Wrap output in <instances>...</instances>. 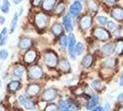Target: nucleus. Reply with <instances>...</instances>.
Listing matches in <instances>:
<instances>
[{
  "instance_id": "nucleus-10",
  "label": "nucleus",
  "mask_w": 123,
  "mask_h": 111,
  "mask_svg": "<svg viewBox=\"0 0 123 111\" xmlns=\"http://www.w3.org/2000/svg\"><path fill=\"white\" fill-rule=\"evenodd\" d=\"M92 23V19L91 18L90 15H84L82 18H80V27L83 30V31H86L88 30Z\"/></svg>"
},
{
  "instance_id": "nucleus-42",
  "label": "nucleus",
  "mask_w": 123,
  "mask_h": 111,
  "mask_svg": "<svg viewBox=\"0 0 123 111\" xmlns=\"http://www.w3.org/2000/svg\"><path fill=\"white\" fill-rule=\"evenodd\" d=\"M119 85L120 86H123V72L120 76V79H119Z\"/></svg>"
},
{
  "instance_id": "nucleus-33",
  "label": "nucleus",
  "mask_w": 123,
  "mask_h": 111,
  "mask_svg": "<svg viewBox=\"0 0 123 111\" xmlns=\"http://www.w3.org/2000/svg\"><path fill=\"white\" fill-rule=\"evenodd\" d=\"M59 43L61 44V46L66 47V45L68 44V37L65 36V35H62L61 38H60V41H59Z\"/></svg>"
},
{
  "instance_id": "nucleus-29",
  "label": "nucleus",
  "mask_w": 123,
  "mask_h": 111,
  "mask_svg": "<svg viewBox=\"0 0 123 111\" xmlns=\"http://www.w3.org/2000/svg\"><path fill=\"white\" fill-rule=\"evenodd\" d=\"M43 111H60V109H59L58 105H56L55 103H50L45 105Z\"/></svg>"
},
{
  "instance_id": "nucleus-18",
  "label": "nucleus",
  "mask_w": 123,
  "mask_h": 111,
  "mask_svg": "<svg viewBox=\"0 0 123 111\" xmlns=\"http://www.w3.org/2000/svg\"><path fill=\"white\" fill-rule=\"evenodd\" d=\"M55 5V0H43L42 3V8L44 11L49 12L51 11Z\"/></svg>"
},
{
  "instance_id": "nucleus-13",
  "label": "nucleus",
  "mask_w": 123,
  "mask_h": 111,
  "mask_svg": "<svg viewBox=\"0 0 123 111\" xmlns=\"http://www.w3.org/2000/svg\"><path fill=\"white\" fill-rule=\"evenodd\" d=\"M32 45V41L28 37H22L18 42V47L20 49H29Z\"/></svg>"
},
{
  "instance_id": "nucleus-43",
  "label": "nucleus",
  "mask_w": 123,
  "mask_h": 111,
  "mask_svg": "<svg viewBox=\"0 0 123 111\" xmlns=\"http://www.w3.org/2000/svg\"><path fill=\"white\" fill-rule=\"evenodd\" d=\"M106 3H108V4H113V3H115L117 0H105Z\"/></svg>"
},
{
  "instance_id": "nucleus-1",
  "label": "nucleus",
  "mask_w": 123,
  "mask_h": 111,
  "mask_svg": "<svg viewBox=\"0 0 123 111\" xmlns=\"http://www.w3.org/2000/svg\"><path fill=\"white\" fill-rule=\"evenodd\" d=\"M58 96V91L54 87H50L45 89L41 95V98L43 102L48 103V102H54Z\"/></svg>"
},
{
  "instance_id": "nucleus-6",
  "label": "nucleus",
  "mask_w": 123,
  "mask_h": 111,
  "mask_svg": "<svg viewBox=\"0 0 123 111\" xmlns=\"http://www.w3.org/2000/svg\"><path fill=\"white\" fill-rule=\"evenodd\" d=\"M93 35L102 42H105L110 39V33L108 32V31H106L105 29L102 28V27L95 28L93 30Z\"/></svg>"
},
{
  "instance_id": "nucleus-34",
  "label": "nucleus",
  "mask_w": 123,
  "mask_h": 111,
  "mask_svg": "<svg viewBox=\"0 0 123 111\" xmlns=\"http://www.w3.org/2000/svg\"><path fill=\"white\" fill-rule=\"evenodd\" d=\"M97 21L101 25H105V23H107V18L105 16H98L97 17Z\"/></svg>"
},
{
  "instance_id": "nucleus-24",
  "label": "nucleus",
  "mask_w": 123,
  "mask_h": 111,
  "mask_svg": "<svg viewBox=\"0 0 123 111\" xmlns=\"http://www.w3.org/2000/svg\"><path fill=\"white\" fill-rule=\"evenodd\" d=\"M116 58H114V57H109V58H107V59H105V61L103 62V66L105 67V68H113V67H115V65H116Z\"/></svg>"
},
{
  "instance_id": "nucleus-16",
  "label": "nucleus",
  "mask_w": 123,
  "mask_h": 111,
  "mask_svg": "<svg viewBox=\"0 0 123 111\" xmlns=\"http://www.w3.org/2000/svg\"><path fill=\"white\" fill-rule=\"evenodd\" d=\"M111 16L116 20H123V8L119 6L113 8L111 12Z\"/></svg>"
},
{
  "instance_id": "nucleus-44",
  "label": "nucleus",
  "mask_w": 123,
  "mask_h": 111,
  "mask_svg": "<svg viewBox=\"0 0 123 111\" xmlns=\"http://www.w3.org/2000/svg\"><path fill=\"white\" fill-rule=\"evenodd\" d=\"M4 21H5V18H3V17H0V24H3Z\"/></svg>"
},
{
  "instance_id": "nucleus-22",
  "label": "nucleus",
  "mask_w": 123,
  "mask_h": 111,
  "mask_svg": "<svg viewBox=\"0 0 123 111\" xmlns=\"http://www.w3.org/2000/svg\"><path fill=\"white\" fill-rule=\"evenodd\" d=\"M51 30H52V32L55 34V36H60V35H62L63 31H64L62 25L60 23H58V22L54 23L53 26H52V28H51Z\"/></svg>"
},
{
  "instance_id": "nucleus-12",
  "label": "nucleus",
  "mask_w": 123,
  "mask_h": 111,
  "mask_svg": "<svg viewBox=\"0 0 123 111\" xmlns=\"http://www.w3.org/2000/svg\"><path fill=\"white\" fill-rule=\"evenodd\" d=\"M81 8H82V6H81L80 1H75L69 7V13L72 16H77L81 11Z\"/></svg>"
},
{
  "instance_id": "nucleus-23",
  "label": "nucleus",
  "mask_w": 123,
  "mask_h": 111,
  "mask_svg": "<svg viewBox=\"0 0 123 111\" xmlns=\"http://www.w3.org/2000/svg\"><path fill=\"white\" fill-rule=\"evenodd\" d=\"M91 86L92 88L94 90V91H96V92H101L102 90H103V83L98 80H93L91 82Z\"/></svg>"
},
{
  "instance_id": "nucleus-41",
  "label": "nucleus",
  "mask_w": 123,
  "mask_h": 111,
  "mask_svg": "<svg viewBox=\"0 0 123 111\" xmlns=\"http://www.w3.org/2000/svg\"><path fill=\"white\" fill-rule=\"evenodd\" d=\"M0 111H7L6 105H4L2 103H0Z\"/></svg>"
},
{
  "instance_id": "nucleus-3",
  "label": "nucleus",
  "mask_w": 123,
  "mask_h": 111,
  "mask_svg": "<svg viewBox=\"0 0 123 111\" xmlns=\"http://www.w3.org/2000/svg\"><path fill=\"white\" fill-rule=\"evenodd\" d=\"M18 102L21 106H23L25 109L30 111H33L36 109L37 104L32 101L30 97H28L27 95H24V94H21L18 96Z\"/></svg>"
},
{
  "instance_id": "nucleus-37",
  "label": "nucleus",
  "mask_w": 123,
  "mask_h": 111,
  "mask_svg": "<svg viewBox=\"0 0 123 111\" xmlns=\"http://www.w3.org/2000/svg\"><path fill=\"white\" fill-rule=\"evenodd\" d=\"M104 111H111V106L109 103H105L104 106Z\"/></svg>"
},
{
  "instance_id": "nucleus-4",
  "label": "nucleus",
  "mask_w": 123,
  "mask_h": 111,
  "mask_svg": "<svg viewBox=\"0 0 123 111\" xmlns=\"http://www.w3.org/2000/svg\"><path fill=\"white\" fill-rule=\"evenodd\" d=\"M43 77V68L39 65H33L28 70V79L30 80H41Z\"/></svg>"
},
{
  "instance_id": "nucleus-7",
  "label": "nucleus",
  "mask_w": 123,
  "mask_h": 111,
  "mask_svg": "<svg viewBox=\"0 0 123 111\" xmlns=\"http://www.w3.org/2000/svg\"><path fill=\"white\" fill-rule=\"evenodd\" d=\"M40 91H41V86L38 83H31L26 87V90H25L26 94L30 97L36 96L37 94L40 92Z\"/></svg>"
},
{
  "instance_id": "nucleus-49",
  "label": "nucleus",
  "mask_w": 123,
  "mask_h": 111,
  "mask_svg": "<svg viewBox=\"0 0 123 111\" xmlns=\"http://www.w3.org/2000/svg\"><path fill=\"white\" fill-rule=\"evenodd\" d=\"M75 1H81V0H75Z\"/></svg>"
},
{
  "instance_id": "nucleus-26",
  "label": "nucleus",
  "mask_w": 123,
  "mask_h": 111,
  "mask_svg": "<svg viewBox=\"0 0 123 111\" xmlns=\"http://www.w3.org/2000/svg\"><path fill=\"white\" fill-rule=\"evenodd\" d=\"M6 39H7V30L6 28H4L0 33V45H4L6 43Z\"/></svg>"
},
{
  "instance_id": "nucleus-46",
  "label": "nucleus",
  "mask_w": 123,
  "mask_h": 111,
  "mask_svg": "<svg viewBox=\"0 0 123 111\" xmlns=\"http://www.w3.org/2000/svg\"><path fill=\"white\" fill-rule=\"evenodd\" d=\"M117 111H123V105L119 106V107H118V110H117Z\"/></svg>"
},
{
  "instance_id": "nucleus-2",
  "label": "nucleus",
  "mask_w": 123,
  "mask_h": 111,
  "mask_svg": "<svg viewBox=\"0 0 123 111\" xmlns=\"http://www.w3.org/2000/svg\"><path fill=\"white\" fill-rule=\"evenodd\" d=\"M58 56L54 51H48L44 54V64L50 68H55L58 65Z\"/></svg>"
},
{
  "instance_id": "nucleus-48",
  "label": "nucleus",
  "mask_w": 123,
  "mask_h": 111,
  "mask_svg": "<svg viewBox=\"0 0 123 111\" xmlns=\"http://www.w3.org/2000/svg\"><path fill=\"white\" fill-rule=\"evenodd\" d=\"M60 111H73V110H60Z\"/></svg>"
},
{
  "instance_id": "nucleus-35",
  "label": "nucleus",
  "mask_w": 123,
  "mask_h": 111,
  "mask_svg": "<svg viewBox=\"0 0 123 111\" xmlns=\"http://www.w3.org/2000/svg\"><path fill=\"white\" fill-rule=\"evenodd\" d=\"M8 56V52L5 49H2L0 50V60H4L6 59Z\"/></svg>"
},
{
  "instance_id": "nucleus-14",
  "label": "nucleus",
  "mask_w": 123,
  "mask_h": 111,
  "mask_svg": "<svg viewBox=\"0 0 123 111\" xmlns=\"http://www.w3.org/2000/svg\"><path fill=\"white\" fill-rule=\"evenodd\" d=\"M58 68L59 69L63 71V72H66V73H68L70 72L71 70V67H70V64L69 62L66 59V58H63L60 61L58 62Z\"/></svg>"
},
{
  "instance_id": "nucleus-39",
  "label": "nucleus",
  "mask_w": 123,
  "mask_h": 111,
  "mask_svg": "<svg viewBox=\"0 0 123 111\" xmlns=\"http://www.w3.org/2000/svg\"><path fill=\"white\" fill-rule=\"evenodd\" d=\"M117 100L118 102H123V92H120L117 97Z\"/></svg>"
},
{
  "instance_id": "nucleus-36",
  "label": "nucleus",
  "mask_w": 123,
  "mask_h": 111,
  "mask_svg": "<svg viewBox=\"0 0 123 111\" xmlns=\"http://www.w3.org/2000/svg\"><path fill=\"white\" fill-rule=\"evenodd\" d=\"M107 28H108L109 30H114V29L116 28V23L113 22V21H108V22H107Z\"/></svg>"
},
{
  "instance_id": "nucleus-9",
  "label": "nucleus",
  "mask_w": 123,
  "mask_h": 111,
  "mask_svg": "<svg viewBox=\"0 0 123 111\" xmlns=\"http://www.w3.org/2000/svg\"><path fill=\"white\" fill-rule=\"evenodd\" d=\"M68 51H69V55L72 59H75V53H74V48H75V44H76V39L75 35L73 33H69L68 37Z\"/></svg>"
},
{
  "instance_id": "nucleus-8",
  "label": "nucleus",
  "mask_w": 123,
  "mask_h": 111,
  "mask_svg": "<svg viewBox=\"0 0 123 111\" xmlns=\"http://www.w3.org/2000/svg\"><path fill=\"white\" fill-rule=\"evenodd\" d=\"M99 101H100V97H99L97 94H93V95H92L90 98L87 100L86 105H85L86 109L89 111H91L92 109H93L95 106L98 105Z\"/></svg>"
},
{
  "instance_id": "nucleus-32",
  "label": "nucleus",
  "mask_w": 123,
  "mask_h": 111,
  "mask_svg": "<svg viewBox=\"0 0 123 111\" xmlns=\"http://www.w3.org/2000/svg\"><path fill=\"white\" fill-rule=\"evenodd\" d=\"M65 8H66L65 4H64V3H59V4L57 5V6L55 7V14H58V15H59V14L63 13L65 11Z\"/></svg>"
},
{
  "instance_id": "nucleus-15",
  "label": "nucleus",
  "mask_w": 123,
  "mask_h": 111,
  "mask_svg": "<svg viewBox=\"0 0 123 111\" xmlns=\"http://www.w3.org/2000/svg\"><path fill=\"white\" fill-rule=\"evenodd\" d=\"M92 62H93V56L91 54H87L83 56L82 60H81V66L83 68H90L92 65Z\"/></svg>"
},
{
  "instance_id": "nucleus-5",
  "label": "nucleus",
  "mask_w": 123,
  "mask_h": 111,
  "mask_svg": "<svg viewBox=\"0 0 123 111\" xmlns=\"http://www.w3.org/2000/svg\"><path fill=\"white\" fill-rule=\"evenodd\" d=\"M48 17L43 12L37 13L34 17V23L39 30H43L48 24Z\"/></svg>"
},
{
  "instance_id": "nucleus-31",
  "label": "nucleus",
  "mask_w": 123,
  "mask_h": 111,
  "mask_svg": "<svg viewBox=\"0 0 123 111\" xmlns=\"http://www.w3.org/2000/svg\"><path fill=\"white\" fill-rule=\"evenodd\" d=\"M88 7L90 10H92L93 12H96V10L98 9V5L96 4V2H94L93 0H90L88 2Z\"/></svg>"
},
{
  "instance_id": "nucleus-25",
  "label": "nucleus",
  "mask_w": 123,
  "mask_h": 111,
  "mask_svg": "<svg viewBox=\"0 0 123 111\" xmlns=\"http://www.w3.org/2000/svg\"><path fill=\"white\" fill-rule=\"evenodd\" d=\"M115 51L118 56L123 55V40H118L115 44Z\"/></svg>"
},
{
  "instance_id": "nucleus-50",
  "label": "nucleus",
  "mask_w": 123,
  "mask_h": 111,
  "mask_svg": "<svg viewBox=\"0 0 123 111\" xmlns=\"http://www.w3.org/2000/svg\"><path fill=\"white\" fill-rule=\"evenodd\" d=\"M14 111H18V110H14Z\"/></svg>"
},
{
  "instance_id": "nucleus-11",
  "label": "nucleus",
  "mask_w": 123,
  "mask_h": 111,
  "mask_svg": "<svg viewBox=\"0 0 123 111\" xmlns=\"http://www.w3.org/2000/svg\"><path fill=\"white\" fill-rule=\"evenodd\" d=\"M37 53L35 50H29L24 55V62L27 64H31L36 60Z\"/></svg>"
},
{
  "instance_id": "nucleus-20",
  "label": "nucleus",
  "mask_w": 123,
  "mask_h": 111,
  "mask_svg": "<svg viewBox=\"0 0 123 111\" xmlns=\"http://www.w3.org/2000/svg\"><path fill=\"white\" fill-rule=\"evenodd\" d=\"M63 25H64V28H65V30L67 31H71L72 30V28H73V26H72V21H71V18L69 17V15L67 14L64 18H63Z\"/></svg>"
},
{
  "instance_id": "nucleus-27",
  "label": "nucleus",
  "mask_w": 123,
  "mask_h": 111,
  "mask_svg": "<svg viewBox=\"0 0 123 111\" xmlns=\"http://www.w3.org/2000/svg\"><path fill=\"white\" fill-rule=\"evenodd\" d=\"M18 15L17 13L14 14L13 16V18L11 20V23H10V33H13L16 27H17V23H18Z\"/></svg>"
},
{
  "instance_id": "nucleus-47",
  "label": "nucleus",
  "mask_w": 123,
  "mask_h": 111,
  "mask_svg": "<svg viewBox=\"0 0 123 111\" xmlns=\"http://www.w3.org/2000/svg\"><path fill=\"white\" fill-rule=\"evenodd\" d=\"M1 85H2V81H1V80H0V88H1Z\"/></svg>"
},
{
  "instance_id": "nucleus-28",
  "label": "nucleus",
  "mask_w": 123,
  "mask_h": 111,
  "mask_svg": "<svg viewBox=\"0 0 123 111\" xmlns=\"http://www.w3.org/2000/svg\"><path fill=\"white\" fill-rule=\"evenodd\" d=\"M9 8H10V4H9V1L8 0H3L2 2V5L0 6V9L3 13H7L9 11Z\"/></svg>"
},
{
  "instance_id": "nucleus-21",
  "label": "nucleus",
  "mask_w": 123,
  "mask_h": 111,
  "mask_svg": "<svg viewBox=\"0 0 123 111\" xmlns=\"http://www.w3.org/2000/svg\"><path fill=\"white\" fill-rule=\"evenodd\" d=\"M25 73V68L24 66H22V65H16L14 68H13V75L14 76H16V77H22L23 76V74Z\"/></svg>"
},
{
  "instance_id": "nucleus-38",
  "label": "nucleus",
  "mask_w": 123,
  "mask_h": 111,
  "mask_svg": "<svg viewBox=\"0 0 123 111\" xmlns=\"http://www.w3.org/2000/svg\"><path fill=\"white\" fill-rule=\"evenodd\" d=\"M91 111H104V107L103 106H101V105H97V106H95L93 109H92Z\"/></svg>"
},
{
  "instance_id": "nucleus-19",
  "label": "nucleus",
  "mask_w": 123,
  "mask_h": 111,
  "mask_svg": "<svg viewBox=\"0 0 123 111\" xmlns=\"http://www.w3.org/2000/svg\"><path fill=\"white\" fill-rule=\"evenodd\" d=\"M115 51V46H114V44L113 43H106L105 44L103 47H102V54L105 56H110L113 52Z\"/></svg>"
},
{
  "instance_id": "nucleus-45",
  "label": "nucleus",
  "mask_w": 123,
  "mask_h": 111,
  "mask_svg": "<svg viewBox=\"0 0 123 111\" xmlns=\"http://www.w3.org/2000/svg\"><path fill=\"white\" fill-rule=\"evenodd\" d=\"M14 1V3L15 4H18V3H20L21 2V0H13Z\"/></svg>"
},
{
  "instance_id": "nucleus-30",
  "label": "nucleus",
  "mask_w": 123,
  "mask_h": 111,
  "mask_svg": "<svg viewBox=\"0 0 123 111\" xmlns=\"http://www.w3.org/2000/svg\"><path fill=\"white\" fill-rule=\"evenodd\" d=\"M84 51V45L82 43H78L75 45L74 48V53L77 56H80V54H82V52Z\"/></svg>"
},
{
  "instance_id": "nucleus-40",
  "label": "nucleus",
  "mask_w": 123,
  "mask_h": 111,
  "mask_svg": "<svg viewBox=\"0 0 123 111\" xmlns=\"http://www.w3.org/2000/svg\"><path fill=\"white\" fill-rule=\"evenodd\" d=\"M31 2H32V5H34V6H38V5L42 2V0H31Z\"/></svg>"
},
{
  "instance_id": "nucleus-17",
  "label": "nucleus",
  "mask_w": 123,
  "mask_h": 111,
  "mask_svg": "<svg viewBox=\"0 0 123 111\" xmlns=\"http://www.w3.org/2000/svg\"><path fill=\"white\" fill-rule=\"evenodd\" d=\"M21 87V83L19 80H12L7 84V91L9 92H15Z\"/></svg>"
}]
</instances>
